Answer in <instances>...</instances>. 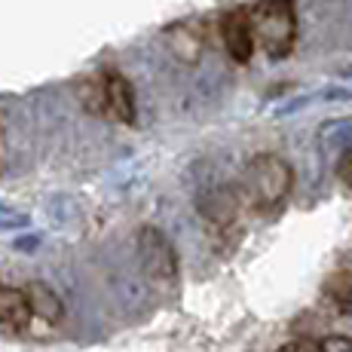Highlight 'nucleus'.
<instances>
[{
    "instance_id": "f257e3e1",
    "label": "nucleus",
    "mask_w": 352,
    "mask_h": 352,
    "mask_svg": "<svg viewBox=\"0 0 352 352\" xmlns=\"http://www.w3.org/2000/svg\"><path fill=\"white\" fill-rule=\"evenodd\" d=\"M294 168L279 153H257L248 160L239 181V196L254 212H276L291 196Z\"/></svg>"
},
{
    "instance_id": "f03ea898",
    "label": "nucleus",
    "mask_w": 352,
    "mask_h": 352,
    "mask_svg": "<svg viewBox=\"0 0 352 352\" xmlns=\"http://www.w3.org/2000/svg\"><path fill=\"white\" fill-rule=\"evenodd\" d=\"M74 92H77L80 104L89 113H96V117L126 123V126L135 123V113H138V107H135V89L120 71L104 67L98 74H89V77L77 80Z\"/></svg>"
},
{
    "instance_id": "7ed1b4c3",
    "label": "nucleus",
    "mask_w": 352,
    "mask_h": 352,
    "mask_svg": "<svg viewBox=\"0 0 352 352\" xmlns=\"http://www.w3.org/2000/svg\"><path fill=\"white\" fill-rule=\"evenodd\" d=\"M257 46L270 58H288L297 43V10L294 0H257L248 6Z\"/></svg>"
},
{
    "instance_id": "20e7f679",
    "label": "nucleus",
    "mask_w": 352,
    "mask_h": 352,
    "mask_svg": "<svg viewBox=\"0 0 352 352\" xmlns=\"http://www.w3.org/2000/svg\"><path fill=\"white\" fill-rule=\"evenodd\" d=\"M138 252L147 276L157 279L160 285H172L178 279V254L166 239V233H160L157 227H144L138 233Z\"/></svg>"
},
{
    "instance_id": "39448f33",
    "label": "nucleus",
    "mask_w": 352,
    "mask_h": 352,
    "mask_svg": "<svg viewBox=\"0 0 352 352\" xmlns=\"http://www.w3.org/2000/svg\"><path fill=\"white\" fill-rule=\"evenodd\" d=\"M221 40L224 50L230 52V58L239 65H248L257 50V37H254V25H252V10L248 6H236L221 16Z\"/></svg>"
},
{
    "instance_id": "423d86ee",
    "label": "nucleus",
    "mask_w": 352,
    "mask_h": 352,
    "mask_svg": "<svg viewBox=\"0 0 352 352\" xmlns=\"http://www.w3.org/2000/svg\"><path fill=\"white\" fill-rule=\"evenodd\" d=\"M166 43L181 62L193 65L199 62L202 56V46H206V31H202V22H178L166 31Z\"/></svg>"
},
{
    "instance_id": "0eeeda50",
    "label": "nucleus",
    "mask_w": 352,
    "mask_h": 352,
    "mask_svg": "<svg viewBox=\"0 0 352 352\" xmlns=\"http://www.w3.org/2000/svg\"><path fill=\"white\" fill-rule=\"evenodd\" d=\"M34 322L28 288L0 285V324L10 331H25Z\"/></svg>"
},
{
    "instance_id": "6e6552de",
    "label": "nucleus",
    "mask_w": 352,
    "mask_h": 352,
    "mask_svg": "<svg viewBox=\"0 0 352 352\" xmlns=\"http://www.w3.org/2000/svg\"><path fill=\"white\" fill-rule=\"evenodd\" d=\"M28 297H31V309H34V319H37V322L58 324L65 319L62 297H58L50 285H43V282H31V285H28Z\"/></svg>"
},
{
    "instance_id": "1a4fd4ad",
    "label": "nucleus",
    "mask_w": 352,
    "mask_h": 352,
    "mask_svg": "<svg viewBox=\"0 0 352 352\" xmlns=\"http://www.w3.org/2000/svg\"><path fill=\"white\" fill-rule=\"evenodd\" d=\"M279 352H324L322 340H313V337H297V340H288Z\"/></svg>"
},
{
    "instance_id": "9d476101",
    "label": "nucleus",
    "mask_w": 352,
    "mask_h": 352,
    "mask_svg": "<svg viewBox=\"0 0 352 352\" xmlns=\"http://www.w3.org/2000/svg\"><path fill=\"white\" fill-rule=\"evenodd\" d=\"M337 178H340V184H346L352 190V147L337 160Z\"/></svg>"
},
{
    "instance_id": "9b49d317",
    "label": "nucleus",
    "mask_w": 352,
    "mask_h": 352,
    "mask_svg": "<svg viewBox=\"0 0 352 352\" xmlns=\"http://www.w3.org/2000/svg\"><path fill=\"white\" fill-rule=\"evenodd\" d=\"M324 352H352V340H343V337H328L322 340Z\"/></svg>"
}]
</instances>
